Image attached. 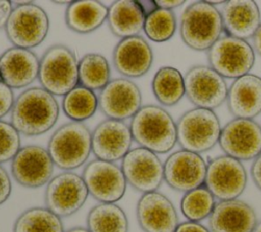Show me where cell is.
Returning <instances> with one entry per match:
<instances>
[{
    "instance_id": "obj_1",
    "label": "cell",
    "mask_w": 261,
    "mask_h": 232,
    "mask_svg": "<svg viewBox=\"0 0 261 232\" xmlns=\"http://www.w3.org/2000/svg\"><path fill=\"white\" fill-rule=\"evenodd\" d=\"M59 104L54 95L42 87L21 92L11 108V125L25 136H39L51 130L59 117Z\"/></svg>"
},
{
    "instance_id": "obj_2",
    "label": "cell",
    "mask_w": 261,
    "mask_h": 232,
    "mask_svg": "<svg viewBox=\"0 0 261 232\" xmlns=\"http://www.w3.org/2000/svg\"><path fill=\"white\" fill-rule=\"evenodd\" d=\"M133 140L140 147L158 153L169 152L177 143L176 123L163 107L143 105L129 124Z\"/></svg>"
},
{
    "instance_id": "obj_3",
    "label": "cell",
    "mask_w": 261,
    "mask_h": 232,
    "mask_svg": "<svg viewBox=\"0 0 261 232\" xmlns=\"http://www.w3.org/2000/svg\"><path fill=\"white\" fill-rule=\"evenodd\" d=\"M223 32L220 11L208 1H196L184 10L179 34L182 42L196 51H208Z\"/></svg>"
},
{
    "instance_id": "obj_4",
    "label": "cell",
    "mask_w": 261,
    "mask_h": 232,
    "mask_svg": "<svg viewBox=\"0 0 261 232\" xmlns=\"http://www.w3.org/2000/svg\"><path fill=\"white\" fill-rule=\"evenodd\" d=\"M47 150L57 168L64 172L77 169L92 152V132L83 123L64 124L51 136Z\"/></svg>"
},
{
    "instance_id": "obj_5",
    "label": "cell",
    "mask_w": 261,
    "mask_h": 232,
    "mask_svg": "<svg viewBox=\"0 0 261 232\" xmlns=\"http://www.w3.org/2000/svg\"><path fill=\"white\" fill-rule=\"evenodd\" d=\"M38 80L54 96H64L79 85V61L67 46H50L40 58Z\"/></svg>"
},
{
    "instance_id": "obj_6",
    "label": "cell",
    "mask_w": 261,
    "mask_h": 232,
    "mask_svg": "<svg viewBox=\"0 0 261 232\" xmlns=\"http://www.w3.org/2000/svg\"><path fill=\"white\" fill-rule=\"evenodd\" d=\"M220 132L219 119L211 109L194 107L176 122L178 145L184 150L198 154L213 148L218 143Z\"/></svg>"
},
{
    "instance_id": "obj_7",
    "label": "cell",
    "mask_w": 261,
    "mask_h": 232,
    "mask_svg": "<svg viewBox=\"0 0 261 232\" xmlns=\"http://www.w3.org/2000/svg\"><path fill=\"white\" fill-rule=\"evenodd\" d=\"M49 27L47 12L41 6L29 1L13 7L4 30L7 39L14 47L31 50L46 39Z\"/></svg>"
},
{
    "instance_id": "obj_8",
    "label": "cell",
    "mask_w": 261,
    "mask_h": 232,
    "mask_svg": "<svg viewBox=\"0 0 261 232\" xmlns=\"http://www.w3.org/2000/svg\"><path fill=\"white\" fill-rule=\"evenodd\" d=\"M209 66L221 77L238 79L253 68L255 51L246 40L221 36L207 51Z\"/></svg>"
},
{
    "instance_id": "obj_9",
    "label": "cell",
    "mask_w": 261,
    "mask_h": 232,
    "mask_svg": "<svg viewBox=\"0 0 261 232\" xmlns=\"http://www.w3.org/2000/svg\"><path fill=\"white\" fill-rule=\"evenodd\" d=\"M185 92L195 107L213 110L227 98L228 87L223 77L209 65L197 64L184 76Z\"/></svg>"
},
{
    "instance_id": "obj_10",
    "label": "cell",
    "mask_w": 261,
    "mask_h": 232,
    "mask_svg": "<svg viewBox=\"0 0 261 232\" xmlns=\"http://www.w3.org/2000/svg\"><path fill=\"white\" fill-rule=\"evenodd\" d=\"M89 191L82 176L65 171L48 182L45 190V204L59 218L76 213L86 202Z\"/></svg>"
},
{
    "instance_id": "obj_11",
    "label": "cell",
    "mask_w": 261,
    "mask_h": 232,
    "mask_svg": "<svg viewBox=\"0 0 261 232\" xmlns=\"http://www.w3.org/2000/svg\"><path fill=\"white\" fill-rule=\"evenodd\" d=\"M204 185L219 201L238 199L247 186V172L241 160L220 155L207 165Z\"/></svg>"
},
{
    "instance_id": "obj_12",
    "label": "cell",
    "mask_w": 261,
    "mask_h": 232,
    "mask_svg": "<svg viewBox=\"0 0 261 232\" xmlns=\"http://www.w3.org/2000/svg\"><path fill=\"white\" fill-rule=\"evenodd\" d=\"M120 168L126 183L143 194L157 191L164 181L161 159L155 152L140 146L126 153Z\"/></svg>"
},
{
    "instance_id": "obj_13",
    "label": "cell",
    "mask_w": 261,
    "mask_h": 232,
    "mask_svg": "<svg viewBox=\"0 0 261 232\" xmlns=\"http://www.w3.org/2000/svg\"><path fill=\"white\" fill-rule=\"evenodd\" d=\"M82 177L89 194L100 203H115L125 193L126 180L114 163L95 158L86 165Z\"/></svg>"
},
{
    "instance_id": "obj_14",
    "label": "cell",
    "mask_w": 261,
    "mask_h": 232,
    "mask_svg": "<svg viewBox=\"0 0 261 232\" xmlns=\"http://www.w3.org/2000/svg\"><path fill=\"white\" fill-rule=\"evenodd\" d=\"M218 143L225 155L255 159L261 153V126L254 120L233 119L221 128Z\"/></svg>"
},
{
    "instance_id": "obj_15",
    "label": "cell",
    "mask_w": 261,
    "mask_h": 232,
    "mask_svg": "<svg viewBox=\"0 0 261 232\" xmlns=\"http://www.w3.org/2000/svg\"><path fill=\"white\" fill-rule=\"evenodd\" d=\"M101 112L110 120L132 119L142 107V93L138 85L127 78L111 80L98 96Z\"/></svg>"
},
{
    "instance_id": "obj_16",
    "label": "cell",
    "mask_w": 261,
    "mask_h": 232,
    "mask_svg": "<svg viewBox=\"0 0 261 232\" xmlns=\"http://www.w3.org/2000/svg\"><path fill=\"white\" fill-rule=\"evenodd\" d=\"M54 166L47 148L32 144L21 147L13 157L11 174L19 185L39 188L52 179Z\"/></svg>"
},
{
    "instance_id": "obj_17",
    "label": "cell",
    "mask_w": 261,
    "mask_h": 232,
    "mask_svg": "<svg viewBox=\"0 0 261 232\" xmlns=\"http://www.w3.org/2000/svg\"><path fill=\"white\" fill-rule=\"evenodd\" d=\"M207 164L200 154L184 149L172 152L163 164L166 184L185 193L204 185Z\"/></svg>"
},
{
    "instance_id": "obj_18",
    "label": "cell",
    "mask_w": 261,
    "mask_h": 232,
    "mask_svg": "<svg viewBox=\"0 0 261 232\" xmlns=\"http://www.w3.org/2000/svg\"><path fill=\"white\" fill-rule=\"evenodd\" d=\"M132 142L129 126L122 121L106 119L92 132V152L97 159L120 160L130 150Z\"/></svg>"
},
{
    "instance_id": "obj_19",
    "label": "cell",
    "mask_w": 261,
    "mask_h": 232,
    "mask_svg": "<svg viewBox=\"0 0 261 232\" xmlns=\"http://www.w3.org/2000/svg\"><path fill=\"white\" fill-rule=\"evenodd\" d=\"M136 214L138 224L144 232H174L179 224L173 203L158 191L142 194Z\"/></svg>"
},
{
    "instance_id": "obj_20",
    "label": "cell",
    "mask_w": 261,
    "mask_h": 232,
    "mask_svg": "<svg viewBox=\"0 0 261 232\" xmlns=\"http://www.w3.org/2000/svg\"><path fill=\"white\" fill-rule=\"evenodd\" d=\"M116 71L125 78H140L146 75L153 63V50L141 36L120 39L112 52Z\"/></svg>"
},
{
    "instance_id": "obj_21",
    "label": "cell",
    "mask_w": 261,
    "mask_h": 232,
    "mask_svg": "<svg viewBox=\"0 0 261 232\" xmlns=\"http://www.w3.org/2000/svg\"><path fill=\"white\" fill-rule=\"evenodd\" d=\"M39 66L35 52L12 46L0 55V80L11 89L28 87L38 79Z\"/></svg>"
},
{
    "instance_id": "obj_22",
    "label": "cell",
    "mask_w": 261,
    "mask_h": 232,
    "mask_svg": "<svg viewBox=\"0 0 261 232\" xmlns=\"http://www.w3.org/2000/svg\"><path fill=\"white\" fill-rule=\"evenodd\" d=\"M210 232H253L258 220L254 208L240 199L218 201L209 216Z\"/></svg>"
},
{
    "instance_id": "obj_23",
    "label": "cell",
    "mask_w": 261,
    "mask_h": 232,
    "mask_svg": "<svg viewBox=\"0 0 261 232\" xmlns=\"http://www.w3.org/2000/svg\"><path fill=\"white\" fill-rule=\"evenodd\" d=\"M220 13L223 32L233 38H253L261 24L259 6L253 0L225 1Z\"/></svg>"
},
{
    "instance_id": "obj_24",
    "label": "cell",
    "mask_w": 261,
    "mask_h": 232,
    "mask_svg": "<svg viewBox=\"0 0 261 232\" xmlns=\"http://www.w3.org/2000/svg\"><path fill=\"white\" fill-rule=\"evenodd\" d=\"M227 107L234 119L253 120L261 113V78L247 74L228 87Z\"/></svg>"
},
{
    "instance_id": "obj_25",
    "label": "cell",
    "mask_w": 261,
    "mask_h": 232,
    "mask_svg": "<svg viewBox=\"0 0 261 232\" xmlns=\"http://www.w3.org/2000/svg\"><path fill=\"white\" fill-rule=\"evenodd\" d=\"M145 18L146 14L138 1L117 0L108 7L109 30L120 39L139 36L144 30Z\"/></svg>"
},
{
    "instance_id": "obj_26",
    "label": "cell",
    "mask_w": 261,
    "mask_h": 232,
    "mask_svg": "<svg viewBox=\"0 0 261 232\" xmlns=\"http://www.w3.org/2000/svg\"><path fill=\"white\" fill-rule=\"evenodd\" d=\"M108 6L97 0L71 1L64 14L67 28L77 34H89L107 20Z\"/></svg>"
},
{
    "instance_id": "obj_27",
    "label": "cell",
    "mask_w": 261,
    "mask_h": 232,
    "mask_svg": "<svg viewBox=\"0 0 261 232\" xmlns=\"http://www.w3.org/2000/svg\"><path fill=\"white\" fill-rule=\"evenodd\" d=\"M152 91L160 104L173 106L186 94L184 76L175 67L162 66L153 77Z\"/></svg>"
},
{
    "instance_id": "obj_28",
    "label": "cell",
    "mask_w": 261,
    "mask_h": 232,
    "mask_svg": "<svg viewBox=\"0 0 261 232\" xmlns=\"http://www.w3.org/2000/svg\"><path fill=\"white\" fill-rule=\"evenodd\" d=\"M87 229L90 232H128V219L116 203H99L88 214Z\"/></svg>"
},
{
    "instance_id": "obj_29",
    "label": "cell",
    "mask_w": 261,
    "mask_h": 232,
    "mask_svg": "<svg viewBox=\"0 0 261 232\" xmlns=\"http://www.w3.org/2000/svg\"><path fill=\"white\" fill-rule=\"evenodd\" d=\"M109 62L100 53H87L79 61V85L92 91L102 90L111 80Z\"/></svg>"
},
{
    "instance_id": "obj_30",
    "label": "cell",
    "mask_w": 261,
    "mask_h": 232,
    "mask_svg": "<svg viewBox=\"0 0 261 232\" xmlns=\"http://www.w3.org/2000/svg\"><path fill=\"white\" fill-rule=\"evenodd\" d=\"M62 110L72 122L82 123L92 118L99 107L95 91L77 85L62 99Z\"/></svg>"
},
{
    "instance_id": "obj_31",
    "label": "cell",
    "mask_w": 261,
    "mask_h": 232,
    "mask_svg": "<svg viewBox=\"0 0 261 232\" xmlns=\"http://www.w3.org/2000/svg\"><path fill=\"white\" fill-rule=\"evenodd\" d=\"M13 232H64V230L61 218L46 206H34L17 217Z\"/></svg>"
},
{
    "instance_id": "obj_32",
    "label": "cell",
    "mask_w": 261,
    "mask_h": 232,
    "mask_svg": "<svg viewBox=\"0 0 261 232\" xmlns=\"http://www.w3.org/2000/svg\"><path fill=\"white\" fill-rule=\"evenodd\" d=\"M215 204V197L205 185H202L184 194L180 211L188 221L200 222L209 218Z\"/></svg>"
},
{
    "instance_id": "obj_33",
    "label": "cell",
    "mask_w": 261,
    "mask_h": 232,
    "mask_svg": "<svg viewBox=\"0 0 261 232\" xmlns=\"http://www.w3.org/2000/svg\"><path fill=\"white\" fill-rule=\"evenodd\" d=\"M176 27L177 24L174 12L157 7L146 15L143 31L151 41L161 43L173 37Z\"/></svg>"
},
{
    "instance_id": "obj_34",
    "label": "cell",
    "mask_w": 261,
    "mask_h": 232,
    "mask_svg": "<svg viewBox=\"0 0 261 232\" xmlns=\"http://www.w3.org/2000/svg\"><path fill=\"white\" fill-rule=\"evenodd\" d=\"M20 134L11 125L0 120V165L12 160L20 147Z\"/></svg>"
},
{
    "instance_id": "obj_35",
    "label": "cell",
    "mask_w": 261,
    "mask_h": 232,
    "mask_svg": "<svg viewBox=\"0 0 261 232\" xmlns=\"http://www.w3.org/2000/svg\"><path fill=\"white\" fill-rule=\"evenodd\" d=\"M14 100L12 89L0 80V120L7 114L8 111H11Z\"/></svg>"
},
{
    "instance_id": "obj_36",
    "label": "cell",
    "mask_w": 261,
    "mask_h": 232,
    "mask_svg": "<svg viewBox=\"0 0 261 232\" xmlns=\"http://www.w3.org/2000/svg\"><path fill=\"white\" fill-rule=\"evenodd\" d=\"M11 180L6 170L0 165V205L3 204L11 194Z\"/></svg>"
},
{
    "instance_id": "obj_37",
    "label": "cell",
    "mask_w": 261,
    "mask_h": 232,
    "mask_svg": "<svg viewBox=\"0 0 261 232\" xmlns=\"http://www.w3.org/2000/svg\"><path fill=\"white\" fill-rule=\"evenodd\" d=\"M174 232H210V230L199 222L187 221L179 223Z\"/></svg>"
},
{
    "instance_id": "obj_38",
    "label": "cell",
    "mask_w": 261,
    "mask_h": 232,
    "mask_svg": "<svg viewBox=\"0 0 261 232\" xmlns=\"http://www.w3.org/2000/svg\"><path fill=\"white\" fill-rule=\"evenodd\" d=\"M12 9V1L0 0V30L5 29Z\"/></svg>"
},
{
    "instance_id": "obj_39",
    "label": "cell",
    "mask_w": 261,
    "mask_h": 232,
    "mask_svg": "<svg viewBox=\"0 0 261 232\" xmlns=\"http://www.w3.org/2000/svg\"><path fill=\"white\" fill-rule=\"evenodd\" d=\"M252 179L259 190H261V153L254 159L251 167Z\"/></svg>"
},
{
    "instance_id": "obj_40",
    "label": "cell",
    "mask_w": 261,
    "mask_h": 232,
    "mask_svg": "<svg viewBox=\"0 0 261 232\" xmlns=\"http://www.w3.org/2000/svg\"><path fill=\"white\" fill-rule=\"evenodd\" d=\"M185 3L184 0H155V4L158 8L172 10L173 8L179 7Z\"/></svg>"
},
{
    "instance_id": "obj_41",
    "label": "cell",
    "mask_w": 261,
    "mask_h": 232,
    "mask_svg": "<svg viewBox=\"0 0 261 232\" xmlns=\"http://www.w3.org/2000/svg\"><path fill=\"white\" fill-rule=\"evenodd\" d=\"M253 49L261 56V24L253 36Z\"/></svg>"
},
{
    "instance_id": "obj_42",
    "label": "cell",
    "mask_w": 261,
    "mask_h": 232,
    "mask_svg": "<svg viewBox=\"0 0 261 232\" xmlns=\"http://www.w3.org/2000/svg\"><path fill=\"white\" fill-rule=\"evenodd\" d=\"M138 3L140 4L141 8L143 9V11L145 12V14H149L150 12H152L153 10H155L157 8L155 1H151V0H144V1H138Z\"/></svg>"
},
{
    "instance_id": "obj_43",
    "label": "cell",
    "mask_w": 261,
    "mask_h": 232,
    "mask_svg": "<svg viewBox=\"0 0 261 232\" xmlns=\"http://www.w3.org/2000/svg\"><path fill=\"white\" fill-rule=\"evenodd\" d=\"M66 232H90L87 228H84V227H74V228H71L69 230H67Z\"/></svg>"
},
{
    "instance_id": "obj_44",
    "label": "cell",
    "mask_w": 261,
    "mask_h": 232,
    "mask_svg": "<svg viewBox=\"0 0 261 232\" xmlns=\"http://www.w3.org/2000/svg\"><path fill=\"white\" fill-rule=\"evenodd\" d=\"M253 232H261V221L257 223V225H256V227H255Z\"/></svg>"
},
{
    "instance_id": "obj_45",
    "label": "cell",
    "mask_w": 261,
    "mask_h": 232,
    "mask_svg": "<svg viewBox=\"0 0 261 232\" xmlns=\"http://www.w3.org/2000/svg\"><path fill=\"white\" fill-rule=\"evenodd\" d=\"M71 1H53V3H56V4H69Z\"/></svg>"
}]
</instances>
